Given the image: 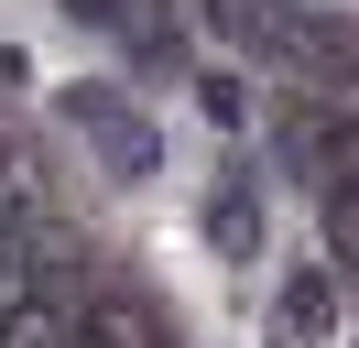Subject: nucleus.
Listing matches in <instances>:
<instances>
[{
	"instance_id": "f257e3e1",
	"label": "nucleus",
	"mask_w": 359,
	"mask_h": 348,
	"mask_svg": "<svg viewBox=\"0 0 359 348\" xmlns=\"http://www.w3.org/2000/svg\"><path fill=\"white\" fill-rule=\"evenodd\" d=\"M283 163L305 174L316 196H359V109H327V98H305L283 120Z\"/></svg>"
},
{
	"instance_id": "f03ea898",
	"label": "nucleus",
	"mask_w": 359,
	"mask_h": 348,
	"mask_svg": "<svg viewBox=\"0 0 359 348\" xmlns=\"http://www.w3.org/2000/svg\"><path fill=\"white\" fill-rule=\"evenodd\" d=\"M66 109H76V130L98 142V163H109V174H153V130L131 120V98H120V87H76Z\"/></svg>"
},
{
	"instance_id": "7ed1b4c3",
	"label": "nucleus",
	"mask_w": 359,
	"mask_h": 348,
	"mask_svg": "<svg viewBox=\"0 0 359 348\" xmlns=\"http://www.w3.org/2000/svg\"><path fill=\"white\" fill-rule=\"evenodd\" d=\"M327 337H337V261H305V272L283 283V304H272L262 348H327Z\"/></svg>"
},
{
	"instance_id": "20e7f679",
	"label": "nucleus",
	"mask_w": 359,
	"mask_h": 348,
	"mask_svg": "<svg viewBox=\"0 0 359 348\" xmlns=\"http://www.w3.org/2000/svg\"><path fill=\"white\" fill-rule=\"evenodd\" d=\"M207 239H218L229 261L262 250V196H250V174H218V196H207Z\"/></svg>"
},
{
	"instance_id": "39448f33",
	"label": "nucleus",
	"mask_w": 359,
	"mask_h": 348,
	"mask_svg": "<svg viewBox=\"0 0 359 348\" xmlns=\"http://www.w3.org/2000/svg\"><path fill=\"white\" fill-rule=\"evenodd\" d=\"M0 348H88V326H66L44 294H11L0 304Z\"/></svg>"
}]
</instances>
